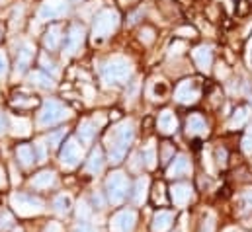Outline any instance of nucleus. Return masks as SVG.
Wrapping results in <instances>:
<instances>
[{
    "label": "nucleus",
    "mask_w": 252,
    "mask_h": 232,
    "mask_svg": "<svg viewBox=\"0 0 252 232\" xmlns=\"http://www.w3.org/2000/svg\"><path fill=\"white\" fill-rule=\"evenodd\" d=\"M70 116H72V112L64 104L57 102V100H45L39 114H37V125L39 127H53L64 119H68Z\"/></svg>",
    "instance_id": "3"
},
{
    "label": "nucleus",
    "mask_w": 252,
    "mask_h": 232,
    "mask_svg": "<svg viewBox=\"0 0 252 232\" xmlns=\"http://www.w3.org/2000/svg\"><path fill=\"white\" fill-rule=\"evenodd\" d=\"M61 33H63V28H61L59 24L49 26V29H47L45 35H43V45H45V49H49V51H57L59 45H61V39H63Z\"/></svg>",
    "instance_id": "17"
},
{
    "label": "nucleus",
    "mask_w": 252,
    "mask_h": 232,
    "mask_svg": "<svg viewBox=\"0 0 252 232\" xmlns=\"http://www.w3.org/2000/svg\"><path fill=\"white\" fill-rule=\"evenodd\" d=\"M12 104H14V106H18V108H32V106H35V104H37V100H35V98L26 100V96H18Z\"/></svg>",
    "instance_id": "34"
},
{
    "label": "nucleus",
    "mask_w": 252,
    "mask_h": 232,
    "mask_svg": "<svg viewBox=\"0 0 252 232\" xmlns=\"http://www.w3.org/2000/svg\"><path fill=\"white\" fill-rule=\"evenodd\" d=\"M41 66H43V72H51L53 76H57L59 74V68L55 66V62L51 60V58H47V55H41Z\"/></svg>",
    "instance_id": "33"
},
{
    "label": "nucleus",
    "mask_w": 252,
    "mask_h": 232,
    "mask_svg": "<svg viewBox=\"0 0 252 232\" xmlns=\"http://www.w3.org/2000/svg\"><path fill=\"white\" fill-rule=\"evenodd\" d=\"M120 26V14L116 10H102L96 18H94V26H92V37L94 41H102L106 37H110Z\"/></svg>",
    "instance_id": "4"
},
{
    "label": "nucleus",
    "mask_w": 252,
    "mask_h": 232,
    "mask_svg": "<svg viewBox=\"0 0 252 232\" xmlns=\"http://www.w3.org/2000/svg\"><path fill=\"white\" fill-rule=\"evenodd\" d=\"M64 133H66V129H61V131H57V133H51V135H47V139H45L47 146H49V148H57V146L61 145V141H63Z\"/></svg>",
    "instance_id": "31"
},
{
    "label": "nucleus",
    "mask_w": 252,
    "mask_h": 232,
    "mask_svg": "<svg viewBox=\"0 0 252 232\" xmlns=\"http://www.w3.org/2000/svg\"><path fill=\"white\" fill-rule=\"evenodd\" d=\"M0 39H2V28H0Z\"/></svg>",
    "instance_id": "48"
},
{
    "label": "nucleus",
    "mask_w": 252,
    "mask_h": 232,
    "mask_svg": "<svg viewBox=\"0 0 252 232\" xmlns=\"http://www.w3.org/2000/svg\"><path fill=\"white\" fill-rule=\"evenodd\" d=\"M6 129H8V121H6V117L4 116H0V135H4Z\"/></svg>",
    "instance_id": "44"
},
{
    "label": "nucleus",
    "mask_w": 252,
    "mask_h": 232,
    "mask_svg": "<svg viewBox=\"0 0 252 232\" xmlns=\"http://www.w3.org/2000/svg\"><path fill=\"white\" fill-rule=\"evenodd\" d=\"M76 217L80 221H88L90 219V207H88V203L84 199H80L78 205H76Z\"/></svg>",
    "instance_id": "32"
},
{
    "label": "nucleus",
    "mask_w": 252,
    "mask_h": 232,
    "mask_svg": "<svg viewBox=\"0 0 252 232\" xmlns=\"http://www.w3.org/2000/svg\"><path fill=\"white\" fill-rule=\"evenodd\" d=\"M43 232H63V227H61L59 223H49V225L43 229Z\"/></svg>",
    "instance_id": "41"
},
{
    "label": "nucleus",
    "mask_w": 252,
    "mask_h": 232,
    "mask_svg": "<svg viewBox=\"0 0 252 232\" xmlns=\"http://www.w3.org/2000/svg\"><path fill=\"white\" fill-rule=\"evenodd\" d=\"M172 223H174L172 211H158V213H155V217H153V232L170 231Z\"/></svg>",
    "instance_id": "18"
},
{
    "label": "nucleus",
    "mask_w": 252,
    "mask_h": 232,
    "mask_svg": "<svg viewBox=\"0 0 252 232\" xmlns=\"http://www.w3.org/2000/svg\"><path fill=\"white\" fill-rule=\"evenodd\" d=\"M74 232H90V229H88V227H76Z\"/></svg>",
    "instance_id": "47"
},
{
    "label": "nucleus",
    "mask_w": 252,
    "mask_h": 232,
    "mask_svg": "<svg viewBox=\"0 0 252 232\" xmlns=\"http://www.w3.org/2000/svg\"><path fill=\"white\" fill-rule=\"evenodd\" d=\"M172 156H174V150H172V146L166 143V145H164V148H162V160H164V162H168V160H172Z\"/></svg>",
    "instance_id": "40"
},
{
    "label": "nucleus",
    "mask_w": 252,
    "mask_h": 232,
    "mask_svg": "<svg viewBox=\"0 0 252 232\" xmlns=\"http://www.w3.org/2000/svg\"><path fill=\"white\" fill-rule=\"evenodd\" d=\"M191 57H193L197 68H199L201 72H209L211 62H213V53H211V47H209V45H199V47H195V49L191 51Z\"/></svg>",
    "instance_id": "13"
},
{
    "label": "nucleus",
    "mask_w": 252,
    "mask_h": 232,
    "mask_svg": "<svg viewBox=\"0 0 252 232\" xmlns=\"http://www.w3.org/2000/svg\"><path fill=\"white\" fill-rule=\"evenodd\" d=\"M225 156H227V154H225V150H217V158H219V162H221V164H225Z\"/></svg>",
    "instance_id": "45"
},
{
    "label": "nucleus",
    "mask_w": 252,
    "mask_h": 232,
    "mask_svg": "<svg viewBox=\"0 0 252 232\" xmlns=\"http://www.w3.org/2000/svg\"><path fill=\"white\" fill-rule=\"evenodd\" d=\"M53 209L57 215H68L70 209H72V199L68 193H59L55 199H53Z\"/></svg>",
    "instance_id": "25"
},
{
    "label": "nucleus",
    "mask_w": 252,
    "mask_h": 232,
    "mask_svg": "<svg viewBox=\"0 0 252 232\" xmlns=\"http://www.w3.org/2000/svg\"><path fill=\"white\" fill-rule=\"evenodd\" d=\"M141 156H143L145 166H147L149 170H155V168H157V146H155V143H153V141L143 148Z\"/></svg>",
    "instance_id": "28"
},
{
    "label": "nucleus",
    "mask_w": 252,
    "mask_h": 232,
    "mask_svg": "<svg viewBox=\"0 0 252 232\" xmlns=\"http://www.w3.org/2000/svg\"><path fill=\"white\" fill-rule=\"evenodd\" d=\"M153 39H155V31H153L151 28H145V29L141 31V41H145V43H153Z\"/></svg>",
    "instance_id": "38"
},
{
    "label": "nucleus",
    "mask_w": 252,
    "mask_h": 232,
    "mask_svg": "<svg viewBox=\"0 0 252 232\" xmlns=\"http://www.w3.org/2000/svg\"><path fill=\"white\" fill-rule=\"evenodd\" d=\"M30 80H32L35 86H39V88H53V86H55L53 78H51L47 72H43V70L32 72V74H30Z\"/></svg>",
    "instance_id": "27"
},
{
    "label": "nucleus",
    "mask_w": 252,
    "mask_h": 232,
    "mask_svg": "<svg viewBox=\"0 0 252 232\" xmlns=\"http://www.w3.org/2000/svg\"><path fill=\"white\" fill-rule=\"evenodd\" d=\"M135 139V127L131 119H124L118 125H114L106 135V146H108V158L112 164H120L126 158L129 146Z\"/></svg>",
    "instance_id": "1"
},
{
    "label": "nucleus",
    "mask_w": 252,
    "mask_h": 232,
    "mask_svg": "<svg viewBox=\"0 0 252 232\" xmlns=\"http://www.w3.org/2000/svg\"><path fill=\"white\" fill-rule=\"evenodd\" d=\"M186 133H188V137L207 135V123H205V119L201 116H197V114L189 116L188 121H186Z\"/></svg>",
    "instance_id": "20"
},
{
    "label": "nucleus",
    "mask_w": 252,
    "mask_h": 232,
    "mask_svg": "<svg viewBox=\"0 0 252 232\" xmlns=\"http://www.w3.org/2000/svg\"><path fill=\"white\" fill-rule=\"evenodd\" d=\"M106 191L112 205H122L129 193V179L124 172H112L106 179Z\"/></svg>",
    "instance_id": "6"
},
{
    "label": "nucleus",
    "mask_w": 252,
    "mask_h": 232,
    "mask_svg": "<svg viewBox=\"0 0 252 232\" xmlns=\"http://www.w3.org/2000/svg\"><path fill=\"white\" fill-rule=\"evenodd\" d=\"M147 191H149V177H139L137 179V183H135V189H133V201L137 203V205H141V203H145V199H147Z\"/></svg>",
    "instance_id": "26"
},
{
    "label": "nucleus",
    "mask_w": 252,
    "mask_h": 232,
    "mask_svg": "<svg viewBox=\"0 0 252 232\" xmlns=\"http://www.w3.org/2000/svg\"><path fill=\"white\" fill-rule=\"evenodd\" d=\"M201 232H213V217H207V221H203Z\"/></svg>",
    "instance_id": "43"
},
{
    "label": "nucleus",
    "mask_w": 252,
    "mask_h": 232,
    "mask_svg": "<svg viewBox=\"0 0 252 232\" xmlns=\"http://www.w3.org/2000/svg\"><path fill=\"white\" fill-rule=\"evenodd\" d=\"M84 170L88 172V174H100L102 170H104V152H102V148H94L92 152H90V156H88V160H86V164H84Z\"/></svg>",
    "instance_id": "19"
},
{
    "label": "nucleus",
    "mask_w": 252,
    "mask_h": 232,
    "mask_svg": "<svg viewBox=\"0 0 252 232\" xmlns=\"http://www.w3.org/2000/svg\"><path fill=\"white\" fill-rule=\"evenodd\" d=\"M191 172V162H189V158L186 154H180V156H176V158H172V162H170V166H168V170H166V175L168 177H182V175H186Z\"/></svg>",
    "instance_id": "14"
},
{
    "label": "nucleus",
    "mask_w": 252,
    "mask_h": 232,
    "mask_svg": "<svg viewBox=\"0 0 252 232\" xmlns=\"http://www.w3.org/2000/svg\"><path fill=\"white\" fill-rule=\"evenodd\" d=\"M170 197L176 207H184L191 199V185L189 183H176L170 187Z\"/></svg>",
    "instance_id": "16"
},
{
    "label": "nucleus",
    "mask_w": 252,
    "mask_h": 232,
    "mask_svg": "<svg viewBox=\"0 0 252 232\" xmlns=\"http://www.w3.org/2000/svg\"><path fill=\"white\" fill-rule=\"evenodd\" d=\"M16 158L20 160V164H22L24 168H30V166H33V162L37 160L35 148H33L32 145H20V146L16 148Z\"/></svg>",
    "instance_id": "21"
},
{
    "label": "nucleus",
    "mask_w": 252,
    "mask_h": 232,
    "mask_svg": "<svg viewBox=\"0 0 252 232\" xmlns=\"http://www.w3.org/2000/svg\"><path fill=\"white\" fill-rule=\"evenodd\" d=\"M33 55H35V47H33V43H30V41H22V43L18 45V55H16V76H22V74L30 68V64H32V60H33Z\"/></svg>",
    "instance_id": "12"
},
{
    "label": "nucleus",
    "mask_w": 252,
    "mask_h": 232,
    "mask_svg": "<svg viewBox=\"0 0 252 232\" xmlns=\"http://www.w3.org/2000/svg\"><path fill=\"white\" fill-rule=\"evenodd\" d=\"M243 201H245V207H247V209H252V189L245 191V195H243Z\"/></svg>",
    "instance_id": "42"
},
{
    "label": "nucleus",
    "mask_w": 252,
    "mask_h": 232,
    "mask_svg": "<svg viewBox=\"0 0 252 232\" xmlns=\"http://www.w3.org/2000/svg\"><path fill=\"white\" fill-rule=\"evenodd\" d=\"M12 227V217L8 215V213H2L0 215V231L4 232V231H8Z\"/></svg>",
    "instance_id": "36"
},
{
    "label": "nucleus",
    "mask_w": 252,
    "mask_h": 232,
    "mask_svg": "<svg viewBox=\"0 0 252 232\" xmlns=\"http://www.w3.org/2000/svg\"><path fill=\"white\" fill-rule=\"evenodd\" d=\"M168 94V84L164 80H151L147 86V96L151 100H162Z\"/></svg>",
    "instance_id": "23"
},
{
    "label": "nucleus",
    "mask_w": 252,
    "mask_h": 232,
    "mask_svg": "<svg viewBox=\"0 0 252 232\" xmlns=\"http://www.w3.org/2000/svg\"><path fill=\"white\" fill-rule=\"evenodd\" d=\"M74 2H76V0H74Z\"/></svg>",
    "instance_id": "49"
},
{
    "label": "nucleus",
    "mask_w": 252,
    "mask_h": 232,
    "mask_svg": "<svg viewBox=\"0 0 252 232\" xmlns=\"http://www.w3.org/2000/svg\"><path fill=\"white\" fill-rule=\"evenodd\" d=\"M10 203L20 217H33L45 209V203L39 197L30 195V193H14L10 197Z\"/></svg>",
    "instance_id": "5"
},
{
    "label": "nucleus",
    "mask_w": 252,
    "mask_h": 232,
    "mask_svg": "<svg viewBox=\"0 0 252 232\" xmlns=\"http://www.w3.org/2000/svg\"><path fill=\"white\" fill-rule=\"evenodd\" d=\"M133 74V64L131 60L122 55L110 57L108 60L102 62L100 66V76L108 86H118V84H126Z\"/></svg>",
    "instance_id": "2"
},
{
    "label": "nucleus",
    "mask_w": 252,
    "mask_h": 232,
    "mask_svg": "<svg viewBox=\"0 0 252 232\" xmlns=\"http://www.w3.org/2000/svg\"><path fill=\"white\" fill-rule=\"evenodd\" d=\"M96 131H98V129H96V121H92V119H84V121L78 125V137H80V141H82L84 145L92 143Z\"/></svg>",
    "instance_id": "24"
},
{
    "label": "nucleus",
    "mask_w": 252,
    "mask_h": 232,
    "mask_svg": "<svg viewBox=\"0 0 252 232\" xmlns=\"http://www.w3.org/2000/svg\"><path fill=\"white\" fill-rule=\"evenodd\" d=\"M33 148H35V152H37V162H45V158H47V145H43V143L39 141V143L33 145Z\"/></svg>",
    "instance_id": "35"
},
{
    "label": "nucleus",
    "mask_w": 252,
    "mask_h": 232,
    "mask_svg": "<svg viewBox=\"0 0 252 232\" xmlns=\"http://www.w3.org/2000/svg\"><path fill=\"white\" fill-rule=\"evenodd\" d=\"M157 129L162 135H172L178 129V119L170 110H164V112H160V116L157 119Z\"/></svg>",
    "instance_id": "15"
},
{
    "label": "nucleus",
    "mask_w": 252,
    "mask_h": 232,
    "mask_svg": "<svg viewBox=\"0 0 252 232\" xmlns=\"http://www.w3.org/2000/svg\"><path fill=\"white\" fill-rule=\"evenodd\" d=\"M251 110L249 108H239L237 112H235V116L231 119V127H241V125H245L247 123V119H249V114Z\"/></svg>",
    "instance_id": "29"
},
{
    "label": "nucleus",
    "mask_w": 252,
    "mask_h": 232,
    "mask_svg": "<svg viewBox=\"0 0 252 232\" xmlns=\"http://www.w3.org/2000/svg\"><path fill=\"white\" fill-rule=\"evenodd\" d=\"M243 150H245L247 154H252V131H249V133L245 135V139H243Z\"/></svg>",
    "instance_id": "37"
},
{
    "label": "nucleus",
    "mask_w": 252,
    "mask_h": 232,
    "mask_svg": "<svg viewBox=\"0 0 252 232\" xmlns=\"http://www.w3.org/2000/svg\"><path fill=\"white\" fill-rule=\"evenodd\" d=\"M6 74H8V58L0 51V78H4Z\"/></svg>",
    "instance_id": "39"
},
{
    "label": "nucleus",
    "mask_w": 252,
    "mask_h": 232,
    "mask_svg": "<svg viewBox=\"0 0 252 232\" xmlns=\"http://www.w3.org/2000/svg\"><path fill=\"white\" fill-rule=\"evenodd\" d=\"M137 223V213L133 209H124L116 213L110 221V231L112 232H133Z\"/></svg>",
    "instance_id": "11"
},
{
    "label": "nucleus",
    "mask_w": 252,
    "mask_h": 232,
    "mask_svg": "<svg viewBox=\"0 0 252 232\" xmlns=\"http://www.w3.org/2000/svg\"><path fill=\"white\" fill-rule=\"evenodd\" d=\"M55 172L53 170H43L37 175L32 177V187L33 189H49L53 183H55Z\"/></svg>",
    "instance_id": "22"
},
{
    "label": "nucleus",
    "mask_w": 252,
    "mask_h": 232,
    "mask_svg": "<svg viewBox=\"0 0 252 232\" xmlns=\"http://www.w3.org/2000/svg\"><path fill=\"white\" fill-rule=\"evenodd\" d=\"M84 28L80 24H72L68 33H66V39H64V49H63V55L64 57H72L76 55L82 45H84Z\"/></svg>",
    "instance_id": "9"
},
{
    "label": "nucleus",
    "mask_w": 252,
    "mask_h": 232,
    "mask_svg": "<svg viewBox=\"0 0 252 232\" xmlns=\"http://www.w3.org/2000/svg\"><path fill=\"white\" fill-rule=\"evenodd\" d=\"M68 12V4L66 0H45L37 12V20L39 22H49V20H57L63 18Z\"/></svg>",
    "instance_id": "10"
},
{
    "label": "nucleus",
    "mask_w": 252,
    "mask_h": 232,
    "mask_svg": "<svg viewBox=\"0 0 252 232\" xmlns=\"http://www.w3.org/2000/svg\"><path fill=\"white\" fill-rule=\"evenodd\" d=\"M82 160V145H78L76 139H66V143L61 148V164L66 170H72Z\"/></svg>",
    "instance_id": "8"
},
{
    "label": "nucleus",
    "mask_w": 252,
    "mask_h": 232,
    "mask_svg": "<svg viewBox=\"0 0 252 232\" xmlns=\"http://www.w3.org/2000/svg\"><path fill=\"white\" fill-rule=\"evenodd\" d=\"M14 135L16 137L30 135V121L28 119H14Z\"/></svg>",
    "instance_id": "30"
},
{
    "label": "nucleus",
    "mask_w": 252,
    "mask_h": 232,
    "mask_svg": "<svg viewBox=\"0 0 252 232\" xmlns=\"http://www.w3.org/2000/svg\"><path fill=\"white\" fill-rule=\"evenodd\" d=\"M201 94V84L199 80H193V78H188V80H182L174 92V100L180 102V104H193L197 102Z\"/></svg>",
    "instance_id": "7"
},
{
    "label": "nucleus",
    "mask_w": 252,
    "mask_h": 232,
    "mask_svg": "<svg viewBox=\"0 0 252 232\" xmlns=\"http://www.w3.org/2000/svg\"><path fill=\"white\" fill-rule=\"evenodd\" d=\"M94 201L98 203V207H102V205H104V203H102V197H100L98 193H94Z\"/></svg>",
    "instance_id": "46"
}]
</instances>
